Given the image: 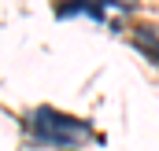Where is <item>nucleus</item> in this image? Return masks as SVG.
<instances>
[{
  "instance_id": "f257e3e1",
  "label": "nucleus",
  "mask_w": 159,
  "mask_h": 151,
  "mask_svg": "<svg viewBox=\"0 0 159 151\" xmlns=\"http://www.w3.org/2000/svg\"><path fill=\"white\" fill-rule=\"evenodd\" d=\"M34 129L44 144H56V148H81L89 140V125H81L78 118H67L63 111H48V107L34 114Z\"/></svg>"
}]
</instances>
